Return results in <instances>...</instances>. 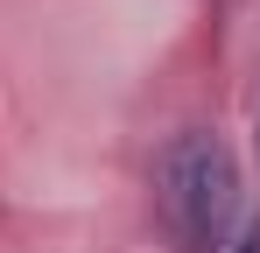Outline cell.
<instances>
[{
	"mask_svg": "<svg viewBox=\"0 0 260 253\" xmlns=\"http://www.w3.org/2000/svg\"><path fill=\"white\" fill-rule=\"evenodd\" d=\"M162 225L176 253H225L239 225V162L211 126H183L162 148Z\"/></svg>",
	"mask_w": 260,
	"mask_h": 253,
	"instance_id": "1",
	"label": "cell"
},
{
	"mask_svg": "<svg viewBox=\"0 0 260 253\" xmlns=\"http://www.w3.org/2000/svg\"><path fill=\"white\" fill-rule=\"evenodd\" d=\"M232 253H260V218H253V225H246V239H239V246H232Z\"/></svg>",
	"mask_w": 260,
	"mask_h": 253,
	"instance_id": "2",
	"label": "cell"
}]
</instances>
